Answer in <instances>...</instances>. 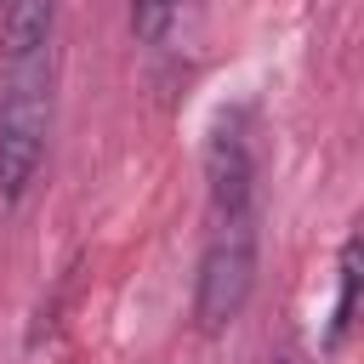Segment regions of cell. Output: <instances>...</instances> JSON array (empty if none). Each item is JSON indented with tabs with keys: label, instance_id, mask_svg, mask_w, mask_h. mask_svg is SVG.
Here are the masks:
<instances>
[{
	"label": "cell",
	"instance_id": "1",
	"mask_svg": "<svg viewBox=\"0 0 364 364\" xmlns=\"http://www.w3.org/2000/svg\"><path fill=\"white\" fill-rule=\"evenodd\" d=\"M51 131V46L0 68V199L17 205L46 159Z\"/></svg>",
	"mask_w": 364,
	"mask_h": 364
},
{
	"label": "cell",
	"instance_id": "2",
	"mask_svg": "<svg viewBox=\"0 0 364 364\" xmlns=\"http://www.w3.org/2000/svg\"><path fill=\"white\" fill-rule=\"evenodd\" d=\"M256 290V199L250 205H210V233L199 250L193 284V324L222 336Z\"/></svg>",
	"mask_w": 364,
	"mask_h": 364
},
{
	"label": "cell",
	"instance_id": "3",
	"mask_svg": "<svg viewBox=\"0 0 364 364\" xmlns=\"http://www.w3.org/2000/svg\"><path fill=\"white\" fill-rule=\"evenodd\" d=\"M57 28V0H0V40L6 57H28L46 51Z\"/></svg>",
	"mask_w": 364,
	"mask_h": 364
},
{
	"label": "cell",
	"instance_id": "4",
	"mask_svg": "<svg viewBox=\"0 0 364 364\" xmlns=\"http://www.w3.org/2000/svg\"><path fill=\"white\" fill-rule=\"evenodd\" d=\"M358 239L341 245V267H336V307H330V347L347 341V324H353V307H358Z\"/></svg>",
	"mask_w": 364,
	"mask_h": 364
},
{
	"label": "cell",
	"instance_id": "5",
	"mask_svg": "<svg viewBox=\"0 0 364 364\" xmlns=\"http://www.w3.org/2000/svg\"><path fill=\"white\" fill-rule=\"evenodd\" d=\"M171 23H176V0H131V34L136 40L159 46L171 34Z\"/></svg>",
	"mask_w": 364,
	"mask_h": 364
}]
</instances>
